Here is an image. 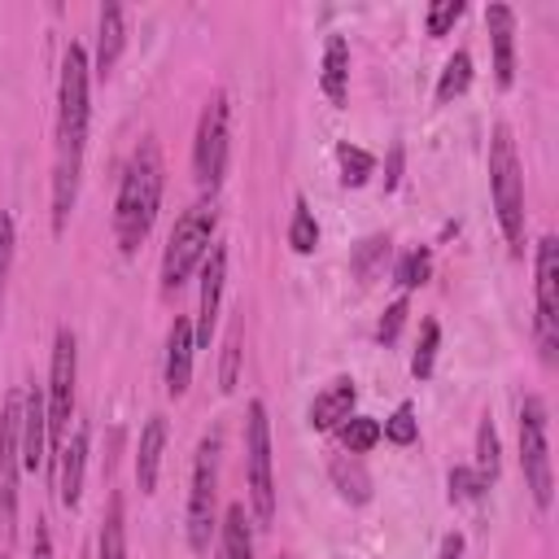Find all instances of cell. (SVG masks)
Here are the masks:
<instances>
[{"label": "cell", "instance_id": "6da1fadb", "mask_svg": "<svg viewBox=\"0 0 559 559\" xmlns=\"http://www.w3.org/2000/svg\"><path fill=\"white\" fill-rule=\"evenodd\" d=\"M87 87H92V66L83 44H70L61 52V79H57V144H52V231L61 236L70 223V210L79 201V179H83V148H87Z\"/></svg>", "mask_w": 559, "mask_h": 559}, {"label": "cell", "instance_id": "7a4b0ae2", "mask_svg": "<svg viewBox=\"0 0 559 559\" xmlns=\"http://www.w3.org/2000/svg\"><path fill=\"white\" fill-rule=\"evenodd\" d=\"M162 188H166V162H162L157 140L144 135L127 157L118 201H114V240L127 258L148 240L157 210H162Z\"/></svg>", "mask_w": 559, "mask_h": 559}, {"label": "cell", "instance_id": "3957f363", "mask_svg": "<svg viewBox=\"0 0 559 559\" xmlns=\"http://www.w3.org/2000/svg\"><path fill=\"white\" fill-rule=\"evenodd\" d=\"M489 197L498 210V227L511 245V253H524V166L511 140V127L498 122L489 135Z\"/></svg>", "mask_w": 559, "mask_h": 559}, {"label": "cell", "instance_id": "277c9868", "mask_svg": "<svg viewBox=\"0 0 559 559\" xmlns=\"http://www.w3.org/2000/svg\"><path fill=\"white\" fill-rule=\"evenodd\" d=\"M214 227H218L214 201H197L175 218L166 249H162V293H179L192 280V271L205 262V253L214 245Z\"/></svg>", "mask_w": 559, "mask_h": 559}, {"label": "cell", "instance_id": "5b68a950", "mask_svg": "<svg viewBox=\"0 0 559 559\" xmlns=\"http://www.w3.org/2000/svg\"><path fill=\"white\" fill-rule=\"evenodd\" d=\"M520 467L524 485L537 502V511H550L555 502V472H550V415L537 393L520 402Z\"/></svg>", "mask_w": 559, "mask_h": 559}, {"label": "cell", "instance_id": "8992f818", "mask_svg": "<svg viewBox=\"0 0 559 559\" xmlns=\"http://www.w3.org/2000/svg\"><path fill=\"white\" fill-rule=\"evenodd\" d=\"M231 153V96L218 87L210 92L201 118H197V140H192V179L201 188H218Z\"/></svg>", "mask_w": 559, "mask_h": 559}, {"label": "cell", "instance_id": "52a82bcc", "mask_svg": "<svg viewBox=\"0 0 559 559\" xmlns=\"http://www.w3.org/2000/svg\"><path fill=\"white\" fill-rule=\"evenodd\" d=\"M218 432H205L192 454V485H188V546L197 555L210 550V537L218 528L214 507H218Z\"/></svg>", "mask_w": 559, "mask_h": 559}, {"label": "cell", "instance_id": "ba28073f", "mask_svg": "<svg viewBox=\"0 0 559 559\" xmlns=\"http://www.w3.org/2000/svg\"><path fill=\"white\" fill-rule=\"evenodd\" d=\"M245 472H249V511L258 524L275 520V476H271V419L266 402L245 406Z\"/></svg>", "mask_w": 559, "mask_h": 559}, {"label": "cell", "instance_id": "9c48e42d", "mask_svg": "<svg viewBox=\"0 0 559 559\" xmlns=\"http://www.w3.org/2000/svg\"><path fill=\"white\" fill-rule=\"evenodd\" d=\"M74 380H79V341L70 328H57L52 336V367H48V459H57L66 432H70V415H74Z\"/></svg>", "mask_w": 559, "mask_h": 559}, {"label": "cell", "instance_id": "30bf717a", "mask_svg": "<svg viewBox=\"0 0 559 559\" xmlns=\"http://www.w3.org/2000/svg\"><path fill=\"white\" fill-rule=\"evenodd\" d=\"M533 284H537V314H533V332H537V349L546 362L559 358V240L542 236L537 240V258H533Z\"/></svg>", "mask_w": 559, "mask_h": 559}, {"label": "cell", "instance_id": "8fae6325", "mask_svg": "<svg viewBox=\"0 0 559 559\" xmlns=\"http://www.w3.org/2000/svg\"><path fill=\"white\" fill-rule=\"evenodd\" d=\"M17 428H22V389H9L0 406V528L4 537H13L17 528V472H22Z\"/></svg>", "mask_w": 559, "mask_h": 559}, {"label": "cell", "instance_id": "7c38bea8", "mask_svg": "<svg viewBox=\"0 0 559 559\" xmlns=\"http://www.w3.org/2000/svg\"><path fill=\"white\" fill-rule=\"evenodd\" d=\"M17 445H22V472H39L48 463V411H44V389L39 384H26L22 389Z\"/></svg>", "mask_w": 559, "mask_h": 559}, {"label": "cell", "instance_id": "4fadbf2b", "mask_svg": "<svg viewBox=\"0 0 559 559\" xmlns=\"http://www.w3.org/2000/svg\"><path fill=\"white\" fill-rule=\"evenodd\" d=\"M223 284H227V249L223 245H210L205 262H201V310H197V349L210 345V332H214V319H218V301H223Z\"/></svg>", "mask_w": 559, "mask_h": 559}, {"label": "cell", "instance_id": "5bb4252c", "mask_svg": "<svg viewBox=\"0 0 559 559\" xmlns=\"http://www.w3.org/2000/svg\"><path fill=\"white\" fill-rule=\"evenodd\" d=\"M87 424H79L74 432H66L61 450H57V498L66 511L79 507L83 498V472H87Z\"/></svg>", "mask_w": 559, "mask_h": 559}, {"label": "cell", "instance_id": "9a60e30c", "mask_svg": "<svg viewBox=\"0 0 559 559\" xmlns=\"http://www.w3.org/2000/svg\"><path fill=\"white\" fill-rule=\"evenodd\" d=\"M192 354H197V336H192V323L179 314L170 323V332H166V367H162L170 397L188 393V384H192Z\"/></svg>", "mask_w": 559, "mask_h": 559}, {"label": "cell", "instance_id": "2e32d148", "mask_svg": "<svg viewBox=\"0 0 559 559\" xmlns=\"http://www.w3.org/2000/svg\"><path fill=\"white\" fill-rule=\"evenodd\" d=\"M485 26H489V44H493V79H498V87H511L515 83V13H511V4H489Z\"/></svg>", "mask_w": 559, "mask_h": 559}, {"label": "cell", "instance_id": "e0dca14e", "mask_svg": "<svg viewBox=\"0 0 559 559\" xmlns=\"http://www.w3.org/2000/svg\"><path fill=\"white\" fill-rule=\"evenodd\" d=\"M354 397H358V389H354L349 376L332 380V384L310 402V428H314V432H332V428H341V424L349 419V411H354Z\"/></svg>", "mask_w": 559, "mask_h": 559}, {"label": "cell", "instance_id": "ac0fdd59", "mask_svg": "<svg viewBox=\"0 0 559 559\" xmlns=\"http://www.w3.org/2000/svg\"><path fill=\"white\" fill-rule=\"evenodd\" d=\"M122 48H127V13H122V4H105L100 22H96V66H92V74L105 79L118 66Z\"/></svg>", "mask_w": 559, "mask_h": 559}, {"label": "cell", "instance_id": "d6986e66", "mask_svg": "<svg viewBox=\"0 0 559 559\" xmlns=\"http://www.w3.org/2000/svg\"><path fill=\"white\" fill-rule=\"evenodd\" d=\"M162 450H166V415H148V424L140 432V450H135V485H140V493L157 489Z\"/></svg>", "mask_w": 559, "mask_h": 559}, {"label": "cell", "instance_id": "ffe728a7", "mask_svg": "<svg viewBox=\"0 0 559 559\" xmlns=\"http://www.w3.org/2000/svg\"><path fill=\"white\" fill-rule=\"evenodd\" d=\"M319 83H323V96L332 105H345L349 100V44H345V35H328Z\"/></svg>", "mask_w": 559, "mask_h": 559}, {"label": "cell", "instance_id": "44dd1931", "mask_svg": "<svg viewBox=\"0 0 559 559\" xmlns=\"http://www.w3.org/2000/svg\"><path fill=\"white\" fill-rule=\"evenodd\" d=\"M218 559H253V533L245 502H231L218 524Z\"/></svg>", "mask_w": 559, "mask_h": 559}, {"label": "cell", "instance_id": "7402d4cb", "mask_svg": "<svg viewBox=\"0 0 559 559\" xmlns=\"http://www.w3.org/2000/svg\"><path fill=\"white\" fill-rule=\"evenodd\" d=\"M328 476H332V485L341 489L345 502L362 507V502L371 498V476H367V467H362L354 454H336V459L328 463Z\"/></svg>", "mask_w": 559, "mask_h": 559}, {"label": "cell", "instance_id": "603a6c76", "mask_svg": "<svg viewBox=\"0 0 559 559\" xmlns=\"http://www.w3.org/2000/svg\"><path fill=\"white\" fill-rule=\"evenodd\" d=\"M96 559H127V515H122V493H114L109 507H105L100 542H96Z\"/></svg>", "mask_w": 559, "mask_h": 559}, {"label": "cell", "instance_id": "cb8c5ba5", "mask_svg": "<svg viewBox=\"0 0 559 559\" xmlns=\"http://www.w3.org/2000/svg\"><path fill=\"white\" fill-rule=\"evenodd\" d=\"M467 87H472V57H467V48H459V52H450V61H445V70H441V79H437V100L450 105V100L463 96Z\"/></svg>", "mask_w": 559, "mask_h": 559}, {"label": "cell", "instance_id": "d4e9b609", "mask_svg": "<svg viewBox=\"0 0 559 559\" xmlns=\"http://www.w3.org/2000/svg\"><path fill=\"white\" fill-rule=\"evenodd\" d=\"M336 162H341V183L345 188H362L371 175H376V157L367 153V148H358V144H336Z\"/></svg>", "mask_w": 559, "mask_h": 559}, {"label": "cell", "instance_id": "484cf974", "mask_svg": "<svg viewBox=\"0 0 559 559\" xmlns=\"http://www.w3.org/2000/svg\"><path fill=\"white\" fill-rule=\"evenodd\" d=\"M476 472L485 476V485H493L502 472V445H498L493 419H480V428H476Z\"/></svg>", "mask_w": 559, "mask_h": 559}, {"label": "cell", "instance_id": "4316f807", "mask_svg": "<svg viewBox=\"0 0 559 559\" xmlns=\"http://www.w3.org/2000/svg\"><path fill=\"white\" fill-rule=\"evenodd\" d=\"M288 245H293V253H314V245H319V223H314V214H310L306 197H297V205H293Z\"/></svg>", "mask_w": 559, "mask_h": 559}, {"label": "cell", "instance_id": "83f0119b", "mask_svg": "<svg viewBox=\"0 0 559 559\" xmlns=\"http://www.w3.org/2000/svg\"><path fill=\"white\" fill-rule=\"evenodd\" d=\"M437 345H441V323H437V319H424L419 345H415V354H411V376H415V380H428V376H432Z\"/></svg>", "mask_w": 559, "mask_h": 559}, {"label": "cell", "instance_id": "f1b7e54d", "mask_svg": "<svg viewBox=\"0 0 559 559\" xmlns=\"http://www.w3.org/2000/svg\"><path fill=\"white\" fill-rule=\"evenodd\" d=\"M341 441H345L349 454H367V450L380 441V424L367 419V415H349V419L341 424Z\"/></svg>", "mask_w": 559, "mask_h": 559}, {"label": "cell", "instance_id": "f546056e", "mask_svg": "<svg viewBox=\"0 0 559 559\" xmlns=\"http://www.w3.org/2000/svg\"><path fill=\"white\" fill-rule=\"evenodd\" d=\"M428 275H432V249H428V245L411 249V253L397 262V284H402V288H419Z\"/></svg>", "mask_w": 559, "mask_h": 559}, {"label": "cell", "instance_id": "4dcf8cb0", "mask_svg": "<svg viewBox=\"0 0 559 559\" xmlns=\"http://www.w3.org/2000/svg\"><path fill=\"white\" fill-rule=\"evenodd\" d=\"M380 437H389L393 445H411V441L419 437V419H415V406H411V402H402V406H397V411L384 419Z\"/></svg>", "mask_w": 559, "mask_h": 559}, {"label": "cell", "instance_id": "1f68e13d", "mask_svg": "<svg viewBox=\"0 0 559 559\" xmlns=\"http://www.w3.org/2000/svg\"><path fill=\"white\" fill-rule=\"evenodd\" d=\"M485 489L489 485L476 467H450V502H480Z\"/></svg>", "mask_w": 559, "mask_h": 559}, {"label": "cell", "instance_id": "d6a6232c", "mask_svg": "<svg viewBox=\"0 0 559 559\" xmlns=\"http://www.w3.org/2000/svg\"><path fill=\"white\" fill-rule=\"evenodd\" d=\"M384 258H389V236H367V240L358 245V253H354V275L367 284Z\"/></svg>", "mask_w": 559, "mask_h": 559}, {"label": "cell", "instance_id": "836d02e7", "mask_svg": "<svg viewBox=\"0 0 559 559\" xmlns=\"http://www.w3.org/2000/svg\"><path fill=\"white\" fill-rule=\"evenodd\" d=\"M463 0H432L428 4V13H424V26H428V35H445L459 17H463Z\"/></svg>", "mask_w": 559, "mask_h": 559}, {"label": "cell", "instance_id": "e575fe53", "mask_svg": "<svg viewBox=\"0 0 559 559\" xmlns=\"http://www.w3.org/2000/svg\"><path fill=\"white\" fill-rule=\"evenodd\" d=\"M236 367H240V319L231 323L227 345H223V367H218V389H223V393L236 389Z\"/></svg>", "mask_w": 559, "mask_h": 559}, {"label": "cell", "instance_id": "d590c367", "mask_svg": "<svg viewBox=\"0 0 559 559\" xmlns=\"http://www.w3.org/2000/svg\"><path fill=\"white\" fill-rule=\"evenodd\" d=\"M13 245H17L13 218H9V210H0V301H4V280L13 271Z\"/></svg>", "mask_w": 559, "mask_h": 559}, {"label": "cell", "instance_id": "8d00e7d4", "mask_svg": "<svg viewBox=\"0 0 559 559\" xmlns=\"http://www.w3.org/2000/svg\"><path fill=\"white\" fill-rule=\"evenodd\" d=\"M402 323H406V297H397L389 310H384V319H380V328H376V336L389 345V341H397V332H402Z\"/></svg>", "mask_w": 559, "mask_h": 559}, {"label": "cell", "instance_id": "74e56055", "mask_svg": "<svg viewBox=\"0 0 559 559\" xmlns=\"http://www.w3.org/2000/svg\"><path fill=\"white\" fill-rule=\"evenodd\" d=\"M31 559H52V533L44 520H35V546H31Z\"/></svg>", "mask_w": 559, "mask_h": 559}, {"label": "cell", "instance_id": "f35d334b", "mask_svg": "<svg viewBox=\"0 0 559 559\" xmlns=\"http://www.w3.org/2000/svg\"><path fill=\"white\" fill-rule=\"evenodd\" d=\"M437 559H463V533H445L441 537V555Z\"/></svg>", "mask_w": 559, "mask_h": 559}, {"label": "cell", "instance_id": "ab89813d", "mask_svg": "<svg viewBox=\"0 0 559 559\" xmlns=\"http://www.w3.org/2000/svg\"><path fill=\"white\" fill-rule=\"evenodd\" d=\"M397 175H402V148L389 153V175H384V188H397Z\"/></svg>", "mask_w": 559, "mask_h": 559}, {"label": "cell", "instance_id": "60d3db41", "mask_svg": "<svg viewBox=\"0 0 559 559\" xmlns=\"http://www.w3.org/2000/svg\"><path fill=\"white\" fill-rule=\"evenodd\" d=\"M284 559H288V555H284Z\"/></svg>", "mask_w": 559, "mask_h": 559}, {"label": "cell", "instance_id": "b9f144b4", "mask_svg": "<svg viewBox=\"0 0 559 559\" xmlns=\"http://www.w3.org/2000/svg\"><path fill=\"white\" fill-rule=\"evenodd\" d=\"M0 559H4V555H0Z\"/></svg>", "mask_w": 559, "mask_h": 559}]
</instances>
